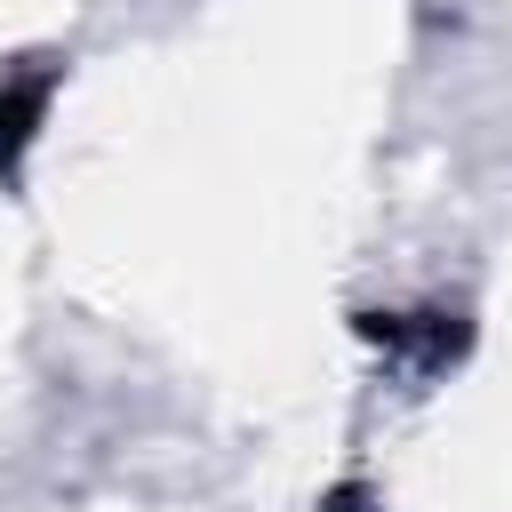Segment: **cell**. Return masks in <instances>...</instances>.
<instances>
[{"label":"cell","mask_w":512,"mask_h":512,"mask_svg":"<svg viewBox=\"0 0 512 512\" xmlns=\"http://www.w3.org/2000/svg\"><path fill=\"white\" fill-rule=\"evenodd\" d=\"M48 96H56V64H32V72H8L0 80V176H16L24 144L48 120Z\"/></svg>","instance_id":"obj_1"}]
</instances>
